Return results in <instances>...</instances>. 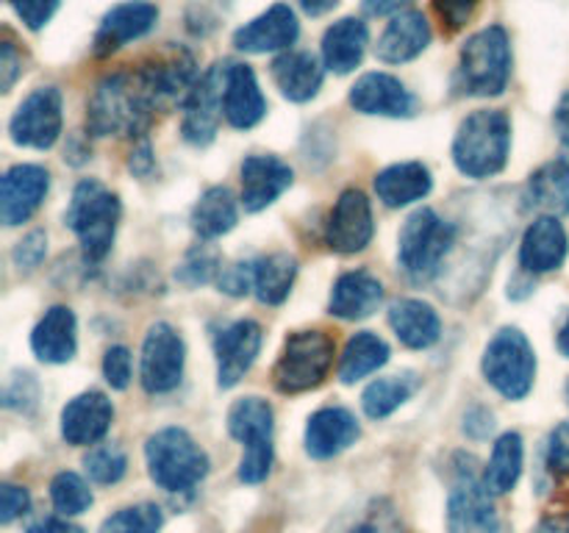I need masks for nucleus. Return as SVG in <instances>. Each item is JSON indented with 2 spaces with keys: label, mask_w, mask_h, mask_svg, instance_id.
Masks as SVG:
<instances>
[{
  "label": "nucleus",
  "mask_w": 569,
  "mask_h": 533,
  "mask_svg": "<svg viewBox=\"0 0 569 533\" xmlns=\"http://www.w3.org/2000/svg\"><path fill=\"white\" fill-rule=\"evenodd\" d=\"M153 114V98L139 70L111 72L89 94L87 128L94 137H142Z\"/></svg>",
  "instance_id": "nucleus-1"
},
{
  "label": "nucleus",
  "mask_w": 569,
  "mask_h": 533,
  "mask_svg": "<svg viewBox=\"0 0 569 533\" xmlns=\"http://www.w3.org/2000/svg\"><path fill=\"white\" fill-rule=\"evenodd\" d=\"M511 120L500 109H478L459 125L453 139V161L461 175L492 178L509 161Z\"/></svg>",
  "instance_id": "nucleus-2"
},
{
  "label": "nucleus",
  "mask_w": 569,
  "mask_h": 533,
  "mask_svg": "<svg viewBox=\"0 0 569 533\" xmlns=\"http://www.w3.org/2000/svg\"><path fill=\"white\" fill-rule=\"evenodd\" d=\"M120 198L103 187L100 181H81L72 192L70 205H67L64 222L81 242L87 261H103L109 255L111 242H114L117 222H120Z\"/></svg>",
  "instance_id": "nucleus-3"
},
{
  "label": "nucleus",
  "mask_w": 569,
  "mask_h": 533,
  "mask_svg": "<svg viewBox=\"0 0 569 533\" xmlns=\"http://www.w3.org/2000/svg\"><path fill=\"white\" fill-rule=\"evenodd\" d=\"M511 39L503 26L472 33L459 56V87L472 98H498L511 81Z\"/></svg>",
  "instance_id": "nucleus-4"
},
{
  "label": "nucleus",
  "mask_w": 569,
  "mask_h": 533,
  "mask_svg": "<svg viewBox=\"0 0 569 533\" xmlns=\"http://www.w3.org/2000/svg\"><path fill=\"white\" fill-rule=\"evenodd\" d=\"M148 472L164 492H189L209 472V455L183 428H161L144 442Z\"/></svg>",
  "instance_id": "nucleus-5"
},
{
  "label": "nucleus",
  "mask_w": 569,
  "mask_h": 533,
  "mask_svg": "<svg viewBox=\"0 0 569 533\" xmlns=\"http://www.w3.org/2000/svg\"><path fill=\"white\" fill-rule=\"evenodd\" d=\"M337 344L326 331L289 333L272 370L276 389L283 394H300L317 389L333 366Z\"/></svg>",
  "instance_id": "nucleus-6"
},
{
  "label": "nucleus",
  "mask_w": 569,
  "mask_h": 533,
  "mask_svg": "<svg viewBox=\"0 0 569 533\" xmlns=\"http://www.w3.org/2000/svg\"><path fill=\"white\" fill-rule=\"evenodd\" d=\"M456 228L445 222L433 209H420L403 222L398 239V259L411 281H431L450 253Z\"/></svg>",
  "instance_id": "nucleus-7"
},
{
  "label": "nucleus",
  "mask_w": 569,
  "mask_h": 533,
  "mask_svg": "<svg viewBox=\"0 0 569 533\" xmlns=\"http://www.w3.org/2000/svg\"><path fill=\"white\" fill-rule=\"evenodd\" d=\"M228 431L237 442H242V461L239 477L242 483L267 481L272 470V409L261 398H242L228 411Z\"/></svg>",
  "instance_id": "nucleus-8"
},
{
  "label": "nucleus",
  "mask_w": 569,
  "mask_h": 533,
  "mask_svg": "<svg viewBox=\"0 0 569 533\" xmlns=\"http://www.w3.org/2000/svg\"><path fill=\"white\" fill-rule=\"evenodd\" d=\"M483 378L506 400H522L533 389L537 378V353L520 328H503L495 333L483 353Z\"/></svg>",
  "instance_id": "nucleus-9"
},
{
  "label": "nucleus",
  "mask_w": 569,
  "mask_h": 533,
  "mask_svg": "<svg viewBox=\"0 0 569 533\" xmlns=\"http://www.w3.org/2000/svg\"><path fill=\"white\" fill-rule=\"evenodd\" d=\"M187 348L178 331L167 322H156L148 328L142 342V366L139 378L148 394H167L181 383Z\"/></svg>",
  "instance_id": "nucleus-10"
},
{
  "label": "nucleus",
  "mask_w": 569,
  "mask_h": 533,
  "mask_svg": "<svg viewBox=\"0 0 569 533\" xmlns=\"http://www.w3.org/2000/svg\"><path fill=\"white\" fill-rule=\"evenodd\" d=\"M226 72L228 64H211L203 76L198 78V83L192 87L189 98L183 100V120H181V133L189 144H206L214 142L217 125H220L222 114V94H226Z\"/></svg>",
  "instance_id": "nucleus-11"
},
{
  "label": "nucleus",
  "mask_w": 569,
  "mask_h": 533,
  "mask_svg": "<svg viewBox=\"0 0 569 533\" xmlns=\"http://www.w3.org/2000/svg\"><path fill=\"white\" fill-rule=\"evenodd\" d=\"M61 92L56 87H39L17 105L9 133L17 144L48 150L61 137Z\"/></svg>",
  "instance_id": "nucleus-12"
},
{
  "label": "nucleus",
  "mask_w": 569,
  "mask_h": 533,
  "mask_svg": "<svg viewBox=\"0 0 569 533\" xmlns=\"http://www.w3.org/2000/svg\"><path fill=\"white\" fill-rule=\"evenodd\" d=\"M500 516L492 503V492L476 470H461L448 500V533H498Z\"/></svg>",
  "instance_id": "nucleus-13"
},
{
  "label": "nucleus",
  "mask_w": 569,
  "mask_h": 533,
  "mask_svg": "<svg viewBox=\"0 0 569 533\" xmlns=\"http://www.w3.org/2000/svg\"><path fill=\"white\" fill-rule=\"evenodd\" d=\"M376 222H372L370 200L361 189H345L333 203L326 225V244L333 253H361L372 242Z\"/></svg>",
  "instance_id": "nucleus-14"
},
{
  "label": "nucleus",
  "mask_w": 569,
  "mask_h": 533,
  "mask_svg": "<svg viewBox=\"0 0 569 533\" xmlns=\"http://www.w3.org/2000/svg\"><path fill=\"white\" fill-rule=\"evenodd\" d=\"M144 87H148L150 98H153L156 111H164L170 105L181 103L189 98L192 87L198 83V67L189 50L176 48L164 56H156L150 64L139 67Z\"/></svg>",
  "instance_id": "nucleus-15"
},
{
  "label": "nucleus",
  "mask_w": 569,
  "mask_h": 533,
  "mask_svg": "<svg viewBox=\"0 0 569 533\" xmlns=\"http://www.w3.org/2000/svg\"><path fill=\"white\" fill-rule=\"evenodd\" d=\"M156 22H159V9L148 3V0H126V3L114 6L111 11H106L98 31H94V56L106 59V56L117 53L126 44L148 37L156 28Z\"/></svg>",
  "instance_id": "nucleus-16"
},
{
  "label": "nucleus",
  "mask_w": 569,
  "mask_h": 533,
  "mask_svg": "<svg viewBox=\"0 0 569 533\" xmlns=\"http://www.w3.org/2000/svg\"><path fill=\"white\" fill-rule=\"evenodd\" d=\"M300 37V22L295 11L287 3H276L264 11V14L253 17L237 28L233 33V48L242 53L264 56V53H287Z\"/></svg>",
  "instance_id": "nucleus-17"
},
{
  "label": "nucleus",
  "mask_w": 569,
  "mask_h": 533,
  "mask_svg": "<svg viewBox=\"0 0 569 533\" xmlns=\"http://www.w3.org/2000/svg\"><path fill=\"white\" fill-rule=\"evenodd\" d=\"M50 189V172L39 164H17L0 181V220L3 225H22L42 205Z\"/></svg>",
  "instance_id": "nucleus-18"
},
{
  "label": "nucleus",
  "mask_w": 569,
  "mask_h": 533,
  "mask_svg": "<svg viewBox=\"0 0 569 533\" xmlns=\"http://www.w3.org/2000/svg\"><path fill=\"white\" fill-rule=\"evenodd\" d=\"M261 339H264V333H261L259 322L253 320H239L217 333V383L222 389H231L242 381L244 372L253 366L256 355H259Z\"/></svg>",
  "instance_id": "nucleus-19"
},
{
  "label": "nucleus",
  "mask_w": 569,
  "mask_h": 533,
  "mask_svg": "<svg viewBox=\"0 0 569 533\" xmlns=\"http://www.w3.org/2000/svg\"><path fill=\"white\" fill-rule=\"evenodd\" d=\"M350 105L370 117H411L417 111V98L400 78L367 72L350 89Z\"/></svg>",
  "instance_id": "nucleus-20"
},
{
  "label": "nucleus",
  "mask_w": 569,
  "mask_h": 533,
  "mask_svg": "<svg viewBox=\"0 0 569 533\" xmlns=\"http://www.w3.org/2000/svg\"><path fill=\"white\" fill-rule=\"evenodd\" d=\"M114 420V405L103 392H83L72 398L61 411V436L67 444L89 447L109 433Z\"/></svg>",
  "instance_id": "nucleus-21"
},
{
  "label": "nucleus",
  "mask_w": 569,
  "mask_h": 533,
  "mask_svg": "<svg viewBox=\"0 0 569 533\" xmlns=\"http://www.w3.org/2000/svg\"><path fill=\"white\" fill-rule=\"evenodd\" d=\"M431 22L422 11H400L387 22L383 33L378 37L376 56L383 64H406L422 56L431 44Z\"/></svg>",
  "instance_id": "nucleus-22"
},
{
  "label": "nucleus",
  "mask_w": 569,
  "mask_h": 533,
  "mask_svg": "<svg viewBox=\"0 0 569 533\" xmlns=\"http://www.w3.org/2000/svg\"><path fill=\"white\" fill-rule=\"evenodd\" d=\"M222 114L228 125L237 131L259 125L267 114V100L259 87L253 67L228 64L226 72V94H222Z\"/></svg>",
  "instance_id": "nucleus-23"
},
{
  "label": "nucleus",
  "mask_w": 569,
  "mask_h": 533,
  "mask_svg": "<svg viewBox=\"0 0 569 533\" xmlns=\"http://www.w3.org/2000/svg\"><path fill=\"white\" fill-rule=\"evenodd\" d=\"M292 187V167L276 155H248L242 161V205L261 211Z\"/></svg>",
  "instance_id": "nucleus-24"
},
{
  "label": "nucleus",
  "mask_w": 569,
  "mask_h": 533,
  "mask_svg": "<svg viewBox=\"0 0 569 533\" xmlns=\"http://www.w3.org/2000/svg\"><path fill=\"white\" fill-rule=\"evenodd\" d=\"M569 237L559 217H537L520 244V264L533 275L559 270L567 261Z\"/></svg>",
  "instance_id": "nucleus-25"
},
{
  "label": "nucleus",
  "mask_w": 569,
  "mask_h": 533,
  "mask_svg": "<svg viewBox=\"0 0 569 533\" xmlns=\"http://www.w3.org/2000/svg\"><path fill=\"white\" fill-rule=\"evenodd\" d=\"M359 439V420L342 405L315 411L306 425V453L311 459H333Z\"/></svg>",
  "instance_id": "nucleus-26"
},
{
  "label": "nucleus",
  "mask_w": 569,
  "mask_h": 533,
  "mask_svg": "<svg viewBox=\"0 0 569 533\" xmlns=\"http://www.w3.org/2000/svg\"><path fill=\"white\" fill-rule=\"evenodd\" d=\"M272 81L281 89V94L292 103H306L317 98L326 78V64L309 50H287L270 64Z\"/></svg>",
  "instance_id": "nucleus-27"
},
{
  "label": "nucleus",
  "mask_w": 569,
  "mask_h": 533,
  "mask_svg": "<svg viewBox=\"0 0 569 533\" xmlns=\"http://www.w3.org/2000/svg\"><path fill=\"white\" fill-rule=\"evenodd\" d=\"M33 355L44 364H67L78 350V322L72 309L53 305L44 311L31 333Z\"/></svg>",
  "instance_id": "nucleus-28"
},
{
  "label": "nucleus",
  "mask_w": 569,
  "mask_h": 533,
  "mask_svg": "<svg viewBox=\"0 0 569 533\" xmlns=\"http://www.w3.org/2000/svg\"><path fill=\"white\" fill-rule=\"evenodd\" d=\"M383 300V283L378 281L372 272L367 270H353L339 275V281L333 283L331 300H328V309L339 320H367L378 311Z\"/></svg>",
  "instance_id": "nucleus-29"
},
{
  "label": "nucleus",
  "mask_w": 569,
  "mask_h": 533,
  "mask_svg": "<svg viewBox=\"0 0 569 533\" xmlns=\"http://www.w3.org/2000/svg\"><path fill=\"white\" fill-rule=\"evenodd\" d=\"M370 31L359 17H342L322 37V64L337 76H348L365 61Z\"/></svg>",
  "instance_id": "nucleus-30"
},
{
  "label": "nucleus",
  "mask_w": 569,
  "mask_h": 533,
  "mask_svg": "<svg viewBox=\"0 0 569 533\" xmlns=\"http://www.w3.org/2000/svg\"><path fill=\"white\" fill-rule=\"evenodd\" d=\"M389 325H392L395 336L411 350L431 348L442 336V320H439L437 309L426 300H395L389 305Z\"/></svg>",
  "instance_id": "nucleus-31"
},
{
  "label": "nucleus",
  "mask_w": 569,
  "mask_h": 533,
  "mask_svg": "<svg viewBox=\"0 0 569 533\" xmlns=\"http://www.w3.org/2000/svg\"><path fill=\"white\" fill-rule=\"evenodd\" d=\"M522 205L542 217L569 214V161L556 159L539 167L526 183Z\"/></svg>",
  "instance_id": "nucleus-32"
},
{
  "label": "nucleus",
  "mask_w": 569,
  "mask_h": 533,
  "mask_svg": "<svg viewBox=\"0 0 569 533\" xmlns=\"http://www.w3.org/2000/svg\"><path fill=\"white\" fill-rule=\"evenodd\" d=\"M433 187L431 170L420 161H400L376 175V194L389 209H403L426 198Z\"/></svg>",
  "instance_id": "nucleus-33"
},
{
  "label": "nucleus",
  "mask_w": 569,
  "mask_h": 533,
  "mask_svg": "<svg viewBox=\"0 0 569 533\" xmlns=\"http://www.w3.org/2000/svg\"><path fill=\"white\" fill-rule=\"evenodd\" d=\"M389 361V344L378 333L361 331L348 339L345 353L339 359V381L359 383L381 370Z\"/></svg>",
  "instance_id": "nucleus-34"
},
{
  "label": "nucleus",
  "mask_w": 569,
  "mask_h": 533,
  "mask_svg": "<svg viewBox=\"0 0 569 533\" xmlns=\"http://www.w3.org/2000/svg\"><path fill=\"white\" fill-rule=\"evenodd\" d=\"M239 211L228 187H211L192 209V228L200 239H220L237 225Z\"/></svg>",
  "instance_id": "nucleus-35"
},
{
  "label": "nucleus",
  "mask_w": 569,
  "mask_h": 533,
  "mask_svg": "<svg viewBox=\"0 0 569 533\" xmlns=\"http://www.w3.org/2000/svg\"><path fill=\"white\" fill-rule=\"evenodd\" d=\"M526 464V447H522L520 433L509 431L495 442L492 459L483 470V483L492 494H506L517 486Z\"/></svg>",
  "instance_id": "nucleus-36"
},
{
  "label": "nucleus",
  "mask_w": 569,
  "mask_h": 533,
  "mask_svg": "<svg viewBox=\"0 0 569 533\" xmlns=\"http://www.w3.org/2000/svg\"><path fill=\"white\" fill-rule=\"evenodd\" d=\"M417 389H420V378L415 372H398V375L378 378V381H372L367 386L365 398H361L365 414L370 420H387L400 405L409 403Z\"/></svg>",
  "instance_id": "nucleus-37"
},
{
  "label": "nucleus",
  "mask_w": 569,
  "mask_h": 533,
  "mask_svg": "<svg viewBox=\"0 0 569 533\" xmlns=\"http://www.w3.org/2000/svg\"><path fill=\"white\" fill-rule=\"evenodd\" d=\"M295 275H298V261L287 253H272L267 259L256 261V294L261 303L278 305L292 292Z\"/></svg>",
  "instance_id": "nucleus-38"
},
{
  "label": "nucleus",
  "mask_w": 569,
  "mask_h": 533,
  "mask_svg": "<svg viewBox=\"0 0 569 533\" xmlns=\"http://www.w3.org/2000/svg\"><path fill=\"white\" fill-rule=\"evenodd\" d=\"M161 525H164V514L159 505L139 503L106 516L98 533H159Z\"/></svg>",
  "instance_id": "nucleus-39"
},
{
  "label": "nucleus",
  "mask_w": 569,
  "mask_h": 533,
  "mask_svg": "<svg viewBox=\"0 0 569 533\" xmlns=\"http://www.w3.org/2000/svg\"><path fill=\"white\" fill-rule=\"evenodd\" d=\"M50 500L61 516H78L92 505V489L76 472H59L50 481Z\"/></svg>",
  "instance_id": "nucleus-40"
},
{
  "label": "nucleus",
  "mask_w": 569,
  "mask_h": 533,
  "mask_svg": "<svg viewBox=\"0 0 569 533\" xmlns=\"http://www.w3.org/2000/svg\"><path fill=\"white\" fill-rule=\"evenodd\" d=\"M83 466H87V475L92 477L94 483H103V486H111V483L122 481L128 470V459L120 447L114 444H100V447L89 450V455L83 459Z\"/></svg>",
  "instance_id": "nucleus-41"
},
{
  "label": "nucleus",
  "mask_w": 569,
  "mask_h": 533,
  "mask_svg": "<svg viewBox=\"0 0 569 533\" xmlns=\"http://www.w3.org/2000/svg\"><path fill=\"white\" fill-rule=\"evenodd\" d=\"M217 270H222V266L214 250L200 248L187 255V261H183L181 270H178V278H181L183 283H189V286H198V283H209L211 278L217 275Z\"/></svg>",
  "instance_id": "nucleus-42"
},
{
  "label": "nucleus",
  "mask_w": 569,
  "mask_h": 533,
  "mask_svg": "<svg viewBox=\"0 0 569 533\" xmlns=\"http://www.w3.org/2000/svg\"><path fill=\"white\" fill-rule=\"evenodd\" d=\"M9 3L17 11V17L26 22L28 31H42L59 11L61 0H9Z\"/></svg>",
  "instance_id": "nucleus-43"
},
{
  "label": "nucleus",
  "mask_w": 569,
  "mask_h": 533,
  "mask_svg": "<svg viewBox=\"0 0 569 533\" xmlns=\"http://www.w3.org/2000/svg\"><path fill=\"white\" fill-rule=\"evenodd\" d=\"M103 375L111 389H128V383H131V375H133V364H131V353H128V348L114 344V348L106 350Z\"/></svg>",
  "instance_id": "nucleus-44"
},
{
  "label": "nucleus",
  "mask_w": 569,
  "mask_h": 533,
  "mask_svg": "<svg viewBox=\"0 0 569 533\" xmlns=\"http://www.w3.org/2000/svg\"><path fill=\"white\" fill-rule=\"evenodd\" d=\"M256 286V261H239V264L220 270V292L231 298H244Z\"/></svg>",
  "instance_id": "nucleus-45"
},
{
  "label": "nucleus",
  "mask_w": 569,
  "mask_h": 533,
  "mask_svg": "<svg viewBox=\"0 0 569 533\" xmlns=\"http://www.w3.org/2000/svg\"><path fill=\"white\" fill-rule=\"evenodd\" d=\"M44 255H48V237H44V231H31L17 242L11 259L20 270H37Z\"/></svg>",
  "instance_id": "nucleus-46"
},
{
  "label": "nucleus",
  "mask_w": 569,
  "mask_h": 533,
  "mask_svg": "<svg viewBox=\"0 0 569 533\" xmlns=\"http://www.w3.org/2000/svg\"><path fill=\"white\" fill-rule=\"evenodd\" d=\"M481 6V0H433V9H437L439 20L450 28V31H459L470 22V17L476 14V9Z\"/></svg>",
  "instance_id": "nucleus-47"
},
{
  "label": "nucleus",
  "mask_w": 569,
  "mask_h": 533,
  "mask_svg": "<svg viewBox=\"0 0 569 533\" xmlns=\"http://www.w3.org/2000/svg\"><path fill=\"white\" fill-rule=\"evenodd\" d=\"M28 505H31L28 489L17 486V483H3V486H0V522H3V525H9L17 516L26 514Z\"/></svg>",
  "instance_id": "nucleus-48"
},
{
  "label": "nucleus",
  "mask_w": 569,
  "mask_h": 533,
  "mask_svg": "<svg viewBox=\"0 0 569 533\" xmlns=\"http://www.w3.org/2000/svg\"><path fill=\"white\" fill-rule=\"evenodd\" d=\"M548 466L556 475H569V422H561L548 439Z\"/></svg>",
  "instance_id": "nucleus-49"
},
{
  "label": "nucleus",
  "mask_w": 569,
  "mask_h": 533,
  "mask_svg": "<svg viewBox=\"0 0 569 533\" xmlns=\"http://www.w3.org/2000/svg\"><path fill=\"white\" fill-rule=\"evenodd\" d=\"M22 53L14 48V42L3 39L0 42V89L3 92H11V87L17 83V78L22 76Z\"/></svg>",
  "instance_id": "nucleus-50"
},
{
  "label": "nucleus",
  "mask_w": 569,
  "mask_h": 533,
  "mask_svg": "<svg viewBox=\"0 0 569 533\" xmlns=\"http://www.w3.org/2000/svg\"><path fill=\"white\" fill-rule=\"evenodd\" d=\"M31 375H28V372H22V375H14V381L9 383V389H6V405H9V409H20V411H26V409H31L33 405V400H37V386L33 389H28L26 392V386H31Z\"/></svg>",
  "instance_id": "nucleus-51"
},
{
  "label": "nucleus",
  "mask_w": 569,
  "mask_h": 533,
  "mask_svg": "<svg viewBox=\"0 0 569 533\" xmlns=\"http://www.w3.org/2000/svg\"><path fill=\"white\" fill-rule=\"evenodd\" d=\"M553 122H556V133H559L561 144L569 150V92L561 94L559 105H556Z\"/></svg>",
  "instance_id": "nucleus-52"
},
{
  "label": "nucleus",
  "mask_w": 569,
  "mask_h": 533,
  "mask_svg": "<svg viewBox=\"0 0 569 533\" xmlns=\"http://www.w3.org/2000/svg\"><path fill=\"white\" fill-rule=\"evenodd\" d=\"M411 0H365V11L372 17H387V14H400L403 6H409Z\"/></svg>",
  "instance_id": "nucleus-53"
},
{
  "label": "nucleus",
  "mask_w": 569,
  "mask_h": 533,
  "mask_svg": "<svg viewBox=\"0 0 569 533\" xmlns=\"http://www.w3.org/2000/svg\"><path fill=\"white\" fill-rule=\"evenodd\" d=\"M28 533H81L78 527H72L70 522L59 520V516H48V520H39L28 527Z\"/></svg>",
  "instance_id": "nucleus-54"
},
{
  "label": "nucleus",
  "mask_w": 569,
  "mask_h": 533,
  "mask_svg": "<svg viewBox=\"0 0 569 533\" xmlns=\"http://www.w3.org/2000/svg\"><path fill=\"white\" fill-rule=\"evenodd\" d=\"M128 167H131L133 172H139V175H148L150 167H153V159H150V144L148 142L139 144V150H133L131 161H128Z\"/></svg>",
  "instance_id": "nucleus-55"
},
{
  "label": "nucleus",
  "mask_w": 569,
  "mask_h": 533,
  "mask_svg": "<svg viewBox=\"0 0 569 533\" xmlns=\"http://www.w3.org/2000/svg\"><path fill=\"white\" fill-rule=\"evenodd\" d=\"M533 533H569V514H550L533 527Z\"/></svg>",
  "instance_id": "nucleus-56"
},
{
  "label": "nucleus",
  "mask_w": 569,
  "mask_h": 533,
  "mask_svg": "<svg viewBox=\"0 0 569 533\" xmlns=\"http://www.w3.org/2000/svg\"><path fill=\"white\" fill-rule=\"evenodd\" d=\"M298 3L309 17H322V14H328V11L337 9L339 0H298Z\"/></svg>",
  "instance_id": "nucleus-57"
},
{
  "label": "nucleus",
  "mask_w": 569,
  "mask_h": 533,
  "mask_svg": "<svg viewBox=\"0 0 569 533\" xmlns=\"http://www.w3.org/2000/svg\"><path fill=\"white\" fill-rule=\"evenodd\" d=\"M559 350H561V355H567V359H569V316H567L565 325H561V331H559Z\"/></svg>",
  "instance_id": "nucleus-58"
},
{
  "label": "nucleus",
  "mask_w": 569,
  "mask_h": 533,
  "mask_svg": "<svg viewBox=\"0 0 569 533\" xmlns=\"http://www.w3.org/2000/svg\"><path fill=\"white\" fill-rule=\"evenodd\" d=\"M567 400H569V386H567Z\"/></svg>",
  "instance_id": "nucleus-59"
}]
</instances>
